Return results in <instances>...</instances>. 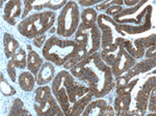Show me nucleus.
<instances>
[{
  "label": "nucleus",
  "instance_id": "32",
  "mask_svg": "<svg viewBox=\"0 0 156 116\" xmlns=\"http://www.w3.org/2000/svg\"><path fill=\"white\" fill-rule=\"evenodd\" d=\"M150 113H154L156 112V91H155V87L152 89V91L150 93L149 101H148V108Z\"/></svg>",
  "mask_w": 156,
  "mask_h": 116
},
{
  "label": "nucleus",
  "instance_id": "16",
  "mask_svg": "<svg viewBox=\"0 0 156 116\" xmlns=\"http://www.w3.org/2000/svg\"><path fill=\"white\" fill-rule=\"evenodd\" d=\"M27 49L29 50L27 55V69L34 76H37L42 65L44 64V59L40 56L39 53L32 50L29 45H27Z\"/></svg>",
  "mask_w": 156,
  "mask_h": 116
},
{
  "label": "nucleus",
  "instance_id": "4",
  "mask_svg": "<svg viewBox=\"0 0 156 116\" xmlns=\"http://www.w3.org/2000/svg\"><path fill=\"white\" fill-rule=\"evenodd\" d=\"M56 15L54 12L44 11L34 12L22 20L18 25L20 34L27 39H36L52 28Z\"/></svg>",
  "mask_w": 156,
  "mask_h": 116
},
{
  "label": "nucleus",
  "instance_id": "29",
  "mask_svg": "<svg viewBox=\"0 0 156 116\" xmlns=\"http://www.w3.org/2000/svg\"><path fill=\"white\" fill-rule=\"evenodd\" d=\"M124 4V1L123 0H109V1H102L101 3L97 4L95 6V9L96 11H105L107 9L109 6L112 5H121L122 6Z\"/></svg>",
  "mask_w": 156,
  "mask_h": 116
},
{
  "label": "nucleus",
  "instance_id": "11",
  "mask_svg": "<svg viewBox=\"0 0 156 116\" xmlns=\"http://www.w3.org/2000/svg\"><path fill=\"white\" fill-rule=\"evenodd\" d=\"M124 42H125L124 37L120 36V37H117L112 44L107 45L106 47L102 48V51L100 52V55H101L103 61L107 65L112 67V65L115 64L121 50L124 48Z\"/></svg>",
  "mask_w": 156,
  "mask_h": 116
},
{
  "label": "nucleus",
  "instance_id": "2",
  "mask_svg": "<svg viewBox=\"0 0 156 116\" xmlns=\"http://www.w3.org/2000/svg\"><path fill=\"white\" fill-rule=\"evenodd\" d=\"M140 0L135 6L124 9L112 19L125 34H140L152 28L153 5Z\"/></svg>",
  "mask_w": 156,
  "mask_h": 116
},
{
  "label": "nucleus",
  "instance_id": "41",
  "mask_svg": "<svg viewBox=\"0 0 156 116\" xmlns=\"http://www.w3.org/2000/svg\"><path fill=\"white\" fill-rule=\"evenodd\" d=\"M49 31H50V33H54V32L56 31V27H52V28L50 29Z\"/></svg>",
  "mask_w": 156,
  "mask_h": 116
},
{
  "label": "nucleus",
  "instance_id": "28",
  "mask_svg": "<svg viewBox=\"0 0 156 116\" xmlns=\"http://www.w3.org/2000/svg\"><path fill=\"white\" fill-rule=\"evenodd\" d=\"M87 56V54L85 53V51L81 49L79 52H78L77 55H75V56L73 57V58H71L70 60H68V61L64 65H62V67H64L65 70H71L72 67H74L75 65H77L80 61H82V60H83Z\"/></svg>",
  "mask_w": 156,
  "mask_h": 116
},
{
  "label": "nucleus",
  "instance_id": "7",
  "mask_svg": "<svg viewBox=\"0 0 156 116\" xmlns=\"http://www.w3.org/2000/svg\"><path fill=\"white\" fill-rule=\"evenodd\" d=\"M97 25L101 31V48L112 44L117 37H124L126 35L119 28V25L114 21V19L105 14L98 15Z\"/></svg>",
  "mask_w": 156,
  "mask_h": 116
},
{
  "label": "nucleus",
  "instance_id": "10",
  "mask_svg": "<svg viewBox=\"0 0 156 116\" xmlns=\"http://www.w3.org/2000/svg\"><path fill=\"white\" fill-rule=\"evenodd\" d=\"M82 115L84 116H112L115 115L114 107L108 105L106 100L103 97H98L97 100L92 101L87 106Z\"/></svg>",
  "mask_w": 156,
  "mask_h": 116
},
{
  "label": "nucleus",
  "instance_id": "33",
  "mask_svg": "<svg viewBox=\"0 0 156 116\" xmlns=\"http://www.w3.org/2000/svg\"><path fill=\"white\" fill-rule=\"evenodd\" d=\"M16 65L14 64V62H12V59H9V61H7V65H6V72L7 74L9 76V79L12 80V82H16Z\"/></svg>",
  "mask_w": 156,
  "mask_h": 116
},
{
  "label": "nucleus",
  "instance_id": "17",
  "mask_svg": "<svg viewBox=\"0 0 156 116\" xmlns=\"http://www.w3.org/2000/svg\"><path fill=\"white\" fill-rule=\"evenodd\" d=\"M94 99V94L92 92H89L87 94H84L82 97H80L79 100H77L76 102L73 104L72 107H70L69 111L67 113V116H79L82 115L83 111L85 110L87 106L90 104Z\"/></svg>",
  "mask_w": 156,
  "mask_h": 116
},
{
  "label": "nucleus",
  "instance_id": "6",
  "mask_svg": "<svg viewBox=\"0 0 156 116\" xmlns=\"http://www.w3.org/2000/svg\"><path fill=\"white\" fill-rule=\"evenodd\" d=\"M74 41L82 50H84L87 56L99 51L101 48V31L97 23H80L75 32Z\"/></svg>",
  "mask_w": 156,
  "mask_h": 116
},
{
  "label": "nucleus",
  "instance_id": "25",
  "mask_svg": "<svg viewBox=\"0 0 156 116\" xmlns=\"http://www.w3.org/2000/svg\"><path fill=\"white\" fill-rule=\"evenodd\" d=\"M80 19H81V23L83 24H95L97 23L98 14L97 11L93 7H87L84 9L80 14Z\"/></svg>",
  "mask_w": 156,
  "mask_h": 116
},
{
  "label": "nucleus",
  "instance_id": "8",
  "mask_svg": "<svg viewBox=\"0 0 156 116\" xmlns=\"http://www.w3.org/2000/svg\"><path fill=\"white\" fill-rule=\"evenodd\" d=\"M135 63H136V59H135L134 57H132L131 55L126 51L125 48H123V49L121 50L117 60H115V64L112 67L114 78L117 79L120 76L125 74V73L131 69Z\"/></svg>",
  "mask_w": 156,
  "mask_h": 116
},
{
  "label": "nucleus",
  "instance_id": "30",
  "mask_svg": "<svg viewBox=\"0 0 156 116\" xmlns=\"http://www.w3.org/2000/svg\"><path fill=\"white\" fill-rule=\"evenodd\" d=\"M138 82V79H134V80H131L127 85L123 87H120V88H117L115 89V93L117 94H127V93H131L132 89L134 88L135 85L137 84Z\"/></svg>",
  "mask_w": 156,
  "mask_h": 116
},
{
  "label": "nucleus",
  "instance_id": "12",
  "mask_svg": "<svg viewBox=\"0 0 156 116\" xmlns=\"http://www.w3.org/2000/svg\"><path fill=\"white\" fill-rule=\"evenodd\" d=\"M23 14V2L20 0H11L6 2L3 9V20L12 26H15Z\"/></svg>",
  "mask_w": 156,
  "mask_h": 116
},
{
  "label": "nucleus",
  "instance_id": "1",
  "mask_svg": "<svg viewBox=\"0 0 156 116\" xmlns=\"http://www.w3.org/2000/svg\"><path fill=\"white\" fill-rule=\"evenodd\" d=\"M75 79L85 83L94 97H104L115 87V78L112 67L101 58L100 52L89 55L70 70Z\"/></svg>",
  "mask_w": 156,
  "mask_h": 116
},
{
  "label": "nucleus",
  "instance_id": "31",
  "mask_svg": "<svg viewBox=\"0 0 156 116\" xmlns=\"http://www.w3.org/2000/svg\"><path fill=\"white\" fill-rule=\"evenodd\" d=\"M67 3H68V1H66V0H60V1H57V0H50V1L47 2L46 9H49L51 12H54V11H57V9H62Z\"/></svg>",
  "mask_w": 156,
  "mask_h": 116
},
{
  "label": "nucleus",
  "instance_id": "23",
  "mask_svg": "<svg viewBox=\"0 0 156 116\" xmlns=\"http://www.w3.org/2000/svg\"><path fill=\"white\" fill-rule=\"evenodd\" d=\"M9 116H19V115H30V112L28 110L25 109L24 103L22 102L21 99L17 97L14 100L12 104V107L9 112Z\"/></svg>",
  "mask_w": 156,
  "mask_h": 116
},
{
  "label": "nucleus",
  "instance_id": "34",
  "mask_svg": "<svg viewBox=\"0 0 156 116\" xmlns=\"http://www.w3.org/2000/svg\"><path fill=\"white\" fill-rule=\"evenodd\" d=\"M123 9H123V6H121V5H112V6L108 7L107 9H105V15H106V16H112L114 18L115 16L119 15Z\"/></svg>",
  "mask_w": 156,
  "mask_h": 116
},
{
  "label": "nucleus",
  "instance_id": "3",
  "mask_svg": "<svg viewBox=\"0 0 156 116\" xmlns=\"http://www.w3.org/2000/svg\"><path fill=\"white\" fill-rule=\"evenodd\" d=\"M81 48L72 39H62L57 36H50L45 43L42 54L47 61L52 62L56 67H62L68 60L73 58Z\"/></svg>",
  "mask_w": 156,
  "mask_h": 116
},
{
  "label": "nucleus",
  "instance_id": "5",
  "mask_svg": "<svg viewBox=\"0 0 156 116\" xmlns=\"http://www.w3.org/2000/svg\"><path fill=\"white\" fill-rule=\"evenodd\" d=\"M81 23L80 12L78 3L75 1H68V3L62 9L57 18L56 33L62 37L72 36Z\"/></svg>",
  "mask_w": 156,
  "mask_h": 116
},
{
  "label": "nucleus",
  "instance_id": "22",
  "mask_svg": "<svg viewBox=\"0 0 156 116\" xmlns=\"http://www.w3.org/2000/svg\"><path fill=\"white\" fill-rule=\"evenodd\" d=\"M90 92V88L87 86V85L80 84V83H76V84L73 86L70 91L68 92V95H69V101L71 104H74L77 100H79L80 97H82L84 94Z\"/></svg>",
  "mask_w": 156,
  "mask_h": 116
},
{
  "label": "nucleus",
  "instance_id": "21",
  "mask_svg": "<svg viewBox=\"0 0 156 116\" xmlns=\"http://www.w3.org/2000/svg\"><path fill=\"white\" fill-rule=\"evenodd\" d=\"M18 84L23 91L30 92L36 85V78L29 70H25V72H22L19 75Z\"/></svg>",
  "mask_w": 156,
  "mask_h": 116
},
{
  "label": "nucleus",
  "instance_id": "24",
  "mask_svg": "<svg viewBox=\"0 0 156 116\" xmlns=\"http://www.w3.org/2000/svg\"><path fill=\"white\" fill-rule=\"evenodd\" d=\"M52 97H54L53 93H52V89L51 87L47 86V85H42L36 90L34 99H36L37 103L45 102V101H48Z\"/></svg>",
  "mask_w": 156,
  "mask_h": 116
},
{
  "label": "nucleus",
  "instance_id": "15",
  "mask_svg": "<svg viewBox=\"0 0 156 116\" xmlns=\"http://www.w3.org/2000/svg\"><path fill=\"white\" fill-rule=\"evenodd\" d=\"M53 63L50 61L44 62L42 65L41 70H39L37 75L36 76V83L40 86L42 85H47L50 83L55 77V67Z\"/></svg>",
  "mask_w": 156,
  "mask_h": 116
},
{
  "label": "nucleus",
  "instance_id": "26",
  "mask_svg": "<svg viewBox=\"0 0 156 116\" xmlns=\"http://www.w3.org/2000/svg\"><path fill=\"white\" fill-rule=\"evenodd\" d=\"M11 59L12 60L14 64L16 65L17 69L24 70L27 67V54L25 52V50H23L22 48H20Z\"/></svg>",
  "mask_w": 156,
  "mask_h": 116
},
{
  "label": "nucleus",
  "instance_id": "19",
  "mask_svg": "<svg viewBox=\"0 0 156 116\" xmlns=\"http://www.w3.org/2000/svg\"><path fill=\"white\" fill-rule=\"evenodd\" d=\"M155 60H156L155 58H145L142 61L136 62V63L133 65L129 70H127V72H129V74H131L133 76V78L136 77L137 75L145 74V73L149 72L150 70L154 69L155 64H156Z\"/></svg>",
  "mask_w": 156,
  "mask_h": 116
},
{
  "label": "nucleus",
  "instance_id": "14",
  "mask_svg": "<svg viewBox=\"0 0 156 116\" xmlns=\"http://www.w3.org/2000/svg\"><path fill=\"white\" fill-rule=\"evenodd\" d=\"M156 34H150L147 37H140V39H134L132 43V47L134 50V58L135 59H142L144 58L145 51L148 48L155 45Z\"/></svg>",
  "mask_w": 156,
  "mask_h": 116
},
{
  "label": "nucleus",
  "instance_id": "35",
  "mask_svg": "<svg viewBox=\"0 0 156 116\" xmlns=\"http://www.w3.org/2000/svg\"><path fill=\"white\" fill-rule=\"evenodd\" d=\"M47 0H36V1H32V9L37 11V12H40V11H43L44 9H46Z\"/></svg>",
  "mask_w": 156,
  "mask_h": 116
},
{
  "label": "nucleus",
  "instance_id": "27",
  "mask_svg": "<svg viewBox=\"0 0 156 116\" xmlns=\"http://www.w3.org/2000/svg\"><path fill=\"white\" fill-rule=\"evenodd\" d=\"M0 91L5 97H12V95L16 94V89L9 84L5 80L3 76V73H0Z\"/></svg>",
  "mask_w": 156,
  "mask_h": 116
},
{
  "label": "nucleus",
  "instance_id": "9",
  "mask_svg": "<svg viewBox=\"0 0 156 116\" xmlns=\"http://www.w3.org/2000/svg\"><path fill=\"white\" fill-rule=\"evenodd\" d=\"M155 87V75L153 74L150 76L146 82L143 84L140 89L138 90L135 95V109L140 110L146 113V110L148 108V101H149L150 93L152 89Z\"/></svg>",
  "mask_w": 156,
  "mask_h": 116
},
{
  "label": "nucleus",
  "instance_id": "18",
  "mask_svg": "<svg viewBox=\"0 0 156 116\" xmlns=\"http://www.w3.org/2000/svg\"><path fill=\"white\" fill-rule=\"evenodd\" d=\"M131 104V93L127 94H117V97L114 101V110L117 115H127V111L130 109Z\"/></svg>",
  "mask_w": 156,
  "mask_h": 116
},
{
  "label": "nucleus",
  "instance_id": "40",
  "mask_svg": "<svg viewBox=\"0 0 156 116\" xmlns=\"http://www.w3.org/2000/svg\"><path fill=\"white\" fill-rule=\"evenodd\" d=\"M140 0H125L124 1V4H126L128 7H132V6H135L136 4L140 2Z\"/></svg>",
  "mask_w": 156,
  "mask_h": 116
},
{
  "label": "nucleus",
  "instance_id": "13",
  "mask_svg": "<svg viewBox=\"0 0 156 116\" xmlns=\"http://www.w3.org/2000/svg\"><path fill=\"white\" fill-rule=\"evenodd\" d=\"M34 108L37 115L39 116H44V115L60 116L64 114L62 108H60V106L57 103L55 97H52V99H50L48 101H45V102H41V103L34 102Z\"/></svg>",
  "mask_w": 156,
  "mask_h": 116
},
{
  "label": "nucleus",
  "instance_id": "39",
  "mask_svg": "<svg viewBox=\"0 0 156 116\" xmlns=\"http://www.w3.org/2000/svg\"><path fill=\"white\" fill-rule=\"evenodd\" d=\"M144 57L146 58H156V47L155 45L150 48H148L147 50L145 51Z\"/></svg>",
  "mask_w": 156,
  "mask_h": 116
},
{
  "label": "nucleus",
  "instance_id": "37",
  "mask_svg": "<svg viewBox=\"0 0 156 116\" xmlns=\"http://www.w3.org/2000/svg\"><path fill=\"white\" fill-rule=\"evenodd\" d=\"M46 42H47L46 41V34H43V35H40V36L36 37V39H34V41H32V45L37 48H43Z\"/></svg>",
  "mask_w": 156,
  "mask_h": 116
},
{
  "label": "nucleus",
  "instance_id": "38",
  "mask_svg": "<svg viewBox=\"0 0 156 116\" xmlns=\"http://www.w3.org/2000/svg\"><path fill=\"white\" fill-rule=\"evenodd\" d=\"M101 2L102 1H100V0H79V1H78V4L87 9V7H92L93 5L96 6L97 4L101 3Z\"/></svg>",
  "mask_w": 156,
  "mask_h": 116
},
{
  "label": "nucleus",
  "instance_id": "36",
  "mask_svg": "<svg viewBox=\"0 0 156 116\" xmlns=\"http://www.w3.org/2000/svg\"><path fill=\"white\" fill-rule=\"evenodd\" d=\"M32 11V1L31 0H25L23 1V14H22V19H25L28 16V14Z\"/></svg>",
  "mask_w": 156,
  "mask_h": 116
},
{
  "label": "nucleus",
  "instance_id": "20",
  "mask_svg": "<svg viewBox=\"0 0 156 116\" xmlns=\"http://www.w3.org/2000/svg\"><path fill=\"white\" fill-rule=\"evenodd\" d=\"M3 47H4V53H5V56L7 58H11L14 56L17 53V51L20 49V44L19 42L15 39L14 36L9 33V32H5L3 34Z\"/></svg>",
  "mask_w": 156,
  "mask_h": 116
}]
</instances>
